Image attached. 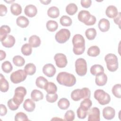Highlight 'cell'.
I'll list each match as a JSON object with an SVG mask.
<instances>
[{"label": "cell", "mask_w": 121, "mask_h": 121, "mask_svg": "<svg viewBox=\"0 0 121 121\" xmlns=\"http://www.w3.org/2000/svg\"><path fill=\"white\" fill-rule=\"evenodd\" d=\"M56 80L59 84L69 87L73 86L76 83L74 75L66 72H60L56 77Z\"/></svg>", "instance_id": "1"}, {"label": "cell", "mask_w": 121, "mask_h": 121, "mask_svg": "<svg viewBox=\"0 0 121 121\" xmlns=\"http://www.w3.org/2000/svg\"><path fill=\"white\" fill-rule=\"evenodd\" d=\"M72 42L74 53L78 55L83 54L85 50V40L84 37L80 34H76L73 37Z\"/></svg>", "instance_id": "2"}, {"label": "cell", "mask_w": 121, "mask_h": 121, "mask_svg": "<svg viewBox=\"0 0 121 121\" xmlns=\"http://www.w3.org/2000/svg\"><path fill=\"white\" fill-rule=\"evenodd\" d=\"M90 91L88 88L84 87L82 89H76L71 93V98L75 101H78L81 99L89 98Z\"/></svg>", "instance_id": "3"}, {"label": "cell", "mask_w": 121, "mask_h": 121, "mask_svg": "<svg viewBox=\"0 0 121 121\" xmlns=\"http://www.w3.org/2000/svg\"><path fill=\"white\" fill-rule=\"evenodd\" d=\"M107 68L111 72L115 71L118 68L117 57L114 54L108 53L104 57Z\"/></svg>", "instance_id": "4"}, {"label": "cell", "mask_w": 121, "mask_h": 121, "mask_svg": "<svg viewBox=\"0 0 121 121\" xmlns=\"http://www.w3.org/2000/svg\"><path fill=\"white\" fill-rule=\"evenodd\" d=\"M94 97L101 105L108 104L111 101L110 95L102 89H97L94 92Z\"/></svg>", "instance_id": "5"}, {"label": "cell", "mask_w": 121, "mask_h": 121, "mask_svg": "<svg viewBox=\"0 0 121 121\" xmlns=\"http://www.w3.org/2000/svg\"><path fill=\"white\" fill-rule=\"evenodd\" d=\"M75 70L79 76H85L87 72V63L83 58H78L75 62Z\"/></svg>", "instance_id": "6"}, {"label": "cell", "mask_w": 121, "mask_h": 121, "mask_svg": "<svg viewBox=\"0 0 121 121\" xmlns=\"http://www.w3.org/2000/svg\"><path fill=\"white\" fill-rule=\"evenodd\" d=\"M26 94V89L23 86L17 87L14 92V95L12 99L13 101L18 105H20L24 100V98Z\"/></svg>", "instance_id": "7"}, {"label": "cell", "mask_w": 121, "mask_h": 121, "mask_svg": "<svg viewBox=\"0 0 121 121\" xmlns=\"http://www.w3.org/2000/svg\"><path fill=\"white\" fill-rule=\"evenodd\" d=\"M27 74L23 69H18L10 75V80L14 84H18L24 81L26 78Z\"/></svg>", "instance_id": "8"}, {"label": "cell", "mask_w": 121, "mask_h": 121, "mask_svg": "<svg viewBox=\"0 0 121 121\" xmlns=\"http://www.w3.org/2000/svg\"><path fill=\"white\" fill-rule=\"evenodd\" d=\"M70 36V32L66 28H62L59 30L55 35V38L56 41L60 43H66Z\"/></svg>", "instance_id": "9"}, {"label": "cell", "mask_w": 121, "mask_h": 121, "mask_svg": "<svg viewBox=\"0 0 121 121\" xmlns=\"http://www.w3.org/2000/svg\"><path fill=\"white\" fill-rule=\"evenodd\" d=\"M54 60L56 66L60 68L65 67L68 63L67 57L63 53L56 54L54 56Z\"/></svg>", "instance_id": "10"}, {"label": "cell", "mask_w": 121, "mask_h": 121, "mask_svg": "<svg viewBox=\"0 0 121 121\" xmlns=\"http://www.w3.org/2000/svg\"><path fill=\"white\" fill-rule=\"evenodd\" d=\"M88 121H99L100 120V112L97 107H93L90 108L88 111Z\"/></svg>", "instance_id": "11"}, {"label": "cell", "mask_w": 121, "mask_h": 121, "mask_svg": "<svg viewBox=\"0 0 121 121\" xmlns=\"http://www.w3.org/2000/svg\"><path fill=\"white\" fill-rule=\"evenodd\" d=\"M56 68L51 63H47L44 65L43 68V72L48 77H52L56 73Z\"/></svg>", "instance_id": "12"}, {"label": "cell", "mask_w": 121, "mask_h": 121, "mask_svg": "<svg viewBox=\"0 0 121 121\" xmlns=\"http://www.w3.org/2000/svg\"><path fill=\"white\" fill-rule=\"evenodd\" d=\"M115 115V110L112 107L106 106L103 110V116L105 119L112 120L114 117Z\"/></svg>", "instance_id": "13"}, {"label": "cell", "mask_w": 121, "mask_h": 121, "mask_svg": "<svg viewBox=\"0 0 121 121\" xmlns=\"http://www.w3.org/2000/svg\"><path fill=\"white\" fill-rule=\"evenodd\" d=\"M91 15L88 11L85 10H82L78 14V19L81 22L84 23L85 25L89 20Z\"/></svg>", "instance_id": "14"}, {"label": "cell", "mask_w": 121, "mask_h": 121, "mask_svg": "<svg viewBox=\"0 0 121 121\" xmlns=\"http://www.w3.org/2000/svg\"><path fill=\"white\" fill-rule=\"evenodd\" d=\"M24 12L26 15L30 17H35L37 12V9L36 7L32 4H29L26 6Z\"/></svg>", "instance_id": "15"}, {"label": "cell", "mask_w": 121, "mask_h": 121, "mask_svg": "<svg viewBox=\"0 0 121 121\" xmlns=\"http://www.w3.org/2000/svg\"><path fill=\"white\" fill-rule=\"evenodd\" d=\"M15 37L11 35H8L4 39L1 41L2 45L6 48L13 47L15 43Z\"/></svg>", "instance_id": "16"}, {"label": "cell", "mask_w": 121, "mask_h": 121, "mask_svg": "<svg viewBox=\"0 0 121 121\" xmlns=\"http://www.w3.org/2000/svg\"><path fill=\"white\" fill-rule=\"evenodd\" d=\"M98 28L102 32H105L110 29V24L109 20L105 18H102L100 20L98 24Z\"/></svg>", "instance_id": "17"}, {"label": "cell", "mask_w": 121, "mask_h": 121, "mask_svg": "<svg viewBox=\"0 0 121 121\" xmlns=\"http://www.w3.org/2000/svg\"><path fill=\"white\" fill-rule=\"evenodd\" d=\"M118 11L117 8L113 5L109 6L106 9V15L109 18H114L118 14Z\"/></svg>", "instance_id": "18"}, {"label": "cell", "mask_w": 121, "mask_h": 121, "mask_svg": "<svg viewBox=\"0 0 121 121\" xmlns=\"http://www.w3.org/2000/svg\"><path fill=\"white\" fill-rule=\"evenodd\" d=\"M23 108L28 112H32L34 111L35 108V104L30 99H26L23 104Z\"/></svg>", "instance_id": "19"}, {"label": "cell", "mask_w": 121, "mask_h": 121, "mask_svg": "<svg viewBox=\"0 0 121 121\" xmlns=\"http://www.w3.org/2000/svg\"><path fill=\"white\" fill-rule=\"evenodd\" d=\"M90 73L94 76H97L104 73V67L101 65L95 64L90 68Z\"/></svg>", "instance_id": "20"}, {"label": "cell", "mask_w": 121, "mask_h": 121, "mask_svg": "<svg viewBox=\"0 0 121 121\" xmlns=\"http://www.w3.org/2000/svg\"><path fill=\"white\" fill-rule=\"evenodd\" d=\"M107 81V77L106 75L103 73L100 75L96 76L95 82L98 86H103L105 85Z\"/></svg>", "instance_id": "21"}, {"label": "cell", "mask_w": 121, "mask_h": 121, "mask_svg": "<svg viewBox=\"0 0 121 121\" xmlns=\"http://www.w3.org/2000/svg\"><path fill=\"white\" fill-rule=\"evenodd\" d=\"M0 89L2 92H6L9 89V84L2 74H0Z\"/></svg>", "instance_id": "22"}, {"label": "cell", "mask_w": 121, "mask_h": 121, "mask_svg": "<svg viewBox=\"0 0 121 121\" xmlns=\"http://www.w3.org/2000/svg\"><path fill=\"white\" fill-rule=\"evenodd\" d=\"M16 23L19 27L21 28H26L28 26L29 21L27 18L25 16H21L17 18Z\"/></svg>", "instance_id": "23"}, {"label": "cell", "mask_w": 121, "mask_h": 121, "mask_svg": "<svg viewBox=\"0 0 121 121\" xmlns=\"http://www.w3.org/2000/svg\"><path fill=\"white\" fill-rule=\"evenodd\" d=\"M29 44L32 47L36 48L39 47L41 44V40L39 36L36 35H33L30 36L28 40Z\"/></svg>", "instance_id": "24"}, {"label": "cell", "mask_w": 121, "mask_h": 121, "mask_svg": "<svg viewBox=\"0 0 121 121\" xmlns=\"http://www.w3.org/2000/svg\"><path fill=\"white\" fill-rule=\"evenodd\" d=\"M48 16L52 18L58 17L60 15L59 9L55 6H52L49 8L47 10Z\"/></svg>", "instance_id": "25"}, {"label": "cell", "mask_w": 121, "mask_h": 121, "mask_svg": "<svg viewBox=\"0 0 121 121\" xmlns=\"http://www.w3.org/2000/svg\"><path fill=\"white\" fill-rule=\"evenodd\" d=\"M31 97L33 101L37 102L43 98V95L40 90L34 89L31 93Z\"/></svg>", "instance_id": "26"}, {"label": "cell", "mask_w": 121, "mask_h": 121, "mask_svg": "<svg viewBox=\"0 0 121 121\" xmlns=\"http://www.w3.org/2000/svg\"><path fill=\"white\" fill-rule=\"evenodd\" d=\"M11 13L15 16H18L22 12L21 6L17 3H13L10 6Z\"/></svg>", "instance_id": "27"}, {"label": "cell", "mask_w": 121, "mask_h": 121, "mask_svg": "<svg viewBox=\"0 0 121 121\" xmlns=\"http://www.w3.org/2000/svg\"><path fill=\"white\" fill-rule=\"evenodd\" d=\"M44 89L47 94H55L57 91V87L56 85L52 82H48Z\"/></svg>", "instance_id": "28"}, {"label": "cell", "mask_w": 121, "mask_h": 121, "mask_svg": "<svg viewBox=\"0 0 121 121\" xmlns=\"http://www.w3.org/2000/svg\"><path fill=\"white\" fill-rule=\"evenodd\" d=\"M36 67L32 63H29L26 65L24 67V71L27 75H33L36 72Z\"/></svg>", "instance_id": "29"}, {"label": "cell", "mask_w": 121, "mask_h": 121, "mask_svg": "<svg viewBox=\"0 0 121 121\" xmlns=\"http://www.w3.org/2000/svg\"><path fill=\"white\" fill-rule=\"evenodd\" d=\"M10 28L7 25H3L0 28V41L4 39L10 32Z\"/></svg>", "instance_id": "30"}, {"label": "cell", "mask_w": 121, "mask_h": 121, "mask_svg": "<svg viewBox=\"0 0 121 121\" xmlns=\"http://www.w3.org/2000/svg\"><path fill=\"white\" fill-rule=\"evenodd\" d=\"M100 49L97 46H92L88 48L87 54L91 57H96L100 54Z\"/></svg>", "instance_id": "31"}, {"label": "cell", "mask_w": 121, "mask_h": 121, "mask_svg": "<svg viewBox=\"0 0 121 121\" xmlns=\"http://www.w3.org/2000/svg\"><path fill=\"white\" fill-rule=\"evenodd\" d=\"M78 7L76 4L74 3L69 4L66 7V11L69 15H74L78 11Z\"/></svg>", "instance_id": "32"}, {"label": "cell", "mask_w": 121, "mask_h": 121, "mask_svg": "<svg viewBox=\"0 0 121 121\" xmlns=\"http://www.w3.org/2000/svg\"><path fill=\"white\" fill-rule=\"evenodd\" d=\"M47 83V79L43 76H40L38 77L35 81L36 86L38 87L41 89H44Z\"/></svg>", "instance_id": "33"}, {"label": "cell", "mask_w": 121, "mask_h": 121, "mask_svg": "<svg viewBox=\"0 0 121 121\" xmlns=\"http://www.w3.org/2000/svg\"><path fill=\"white\" fill-rule=\"evenodd\" d=\"M46 26L49 31L54 32L58 29V24L56 21L54 20H50L47 22Z\"/></svg>", "instance_id": "34"}, {"label": "cell", "mask_w": 121, "mask_h": 121, "mask_svg": "<svg viewBox=\"0 0 121 121\" xmlns=\"http://www.w3.org/2000/svg\"><path fill=\"white\" fill-rule=\"evenodd\" d=\"M58 107L61 110H66L68 109L70 105L69 101L66 98H60L58 102Z\"/></svg>", "instance_id": "35"}, {"label": "cell", "mask_w": 121, "mask_h": 121, "mask_svg": "<svg viewBox=\"0 0 121 121\" xmlns=\"http://www.w3.org/2000/svg\"><path fill=\"white\" fill-rule=\"evenodd\" d=\"M85 35L88 40H94L96 35V30L94 28H88L86 30L85 32Z\"/></svg>", "instance_id": "36"}, {"label": "cell", "mask_w": 121, "mask_h": 121, "mask_svg": "<svg viewBox=\"0 0 121 121\" xmlns=\"http://www.w3.org/2000/svg\"><path fill=\"white\" fill-rule=\"evenodd\" d=\"M60 24L64 26H69L71 25L72 21L71 18L67 16H63L60 19Z\"/></svg>", "instance_id": "37"}, {"label": "cell", "mask_w": 121, "mask_h": 121, "mask_svg": "<svg viewBox=\"0 0 121 121\" xmlns=\"http://www.w3.org/2000/svg\"><path fill=\"white\" fill-rule=\"evenodd\" d=\"M13 62L17 66H23L25 63V60L23 57L20 55L15 56L13 58Z\"/></svg>", "instance_id": "38"}, {"label": "cell", "mask_w": 121, "mask_h": 121, "mask_svg": "<svg viewBox=\"0 0 121 121\" xmlns=\"http://www.w3.org/2000/svg\"><path fill=\"white\" fill-rule=\"evenodd\" d=\"M21 52L25 56H29L32 52V46L29 43H25L21 47Z\"/></svg>", "instance_id": "39"}, {"label": "cell", "mask_w": 121, "mask_h": 121, "mask_svg": "<svg viewBox=\"0 0 121 121\" xmlns=\"http://www.w3.org/2000/svg\"><path fill=\"white\" fill-rule=\"evenodd\" d=\"M92 105V102L89 98H85L80 104V107L85 110L88 111Z\"/></svg>", "instance_id": "40"}, {"label": "cell", "mask_w": 121, "mask_h": 121, "mask_svg": "<svg viewBox=\"0 0 121 121\" xmlns=\"http://www.w3.org/2000/svg\"><path fill=\"white\" fill-rule=\"evenodd\" d=\"M2 70L6 73H10L13 69V66L9 61H5L2 63Z\"/></svg>", "instance_id": "41"}, {"label": "cell", "mask_w": 121, "mask_h": 121, "mask_svg": "<svg viewBox=\"0 0 121 121\" xmlns=\"http://www.w3.org/2000/svg\"><path fill=\"white\" fill-rule=\"evenodd\" d=\"M121 85L117 84L115 85L112 88V93L116 97L120 98L121 97Z\"/></svg>", "instance_id": "42"}, {"label": "cell", "mask_w": 121, "mask_h": 121, "mask_svg": "<svg viewBox=\"0 0 121 121\" xmlns=\"http://www.w3.org/2000/svg\"><path fill=\"white\" fill-rule=\"evenodd\" d=\"M88 111L84 110L81 107H79L77 111V113L78 117L81 119H85L87 114Z\"/></svg>", "instance_id": "43"}, {"label": "cell", "mask_w": 121, "mask_h": 121, "mask_svg": "<svg viewBox=\"0 0 121 121\" xmlns=\"http://www.w3.org/2000/svg\"><path fill=\"white\" fill-rule=\"evenodd\" d=\"M15 121H29L27 116L23 112H17L14 118Z\"/></svg>", "instance_id": "44"}, {"label": "cell", "mask_w": 121, "mask_h": 121, "mask_svg": "<svg viewBox=\"0 0 121 121\" xmlns=\"http://www.w3.org/2000/svg\"><path fill=\"white\" fill-rule=\"evenodd\" d=\"M58 95L55 94H47L46 95V101L49 103H53L55 102L58 99Z\"/></svg>", "instance_id": "45"}, {"label": "cell", "mask_w": 121, "mask_h": 121, "mask_svg": "<svg viewBox=\"0 0 121 121\" xmlns=\"http://www.w3.org/2000/svg\"><path fill=\"white\" fill-rule=\"evenodd\" d=\"M64 118L66 121H72L75 119V113L72 110L67 111L65 115Z\"/></svg>", "instance_id": "46"}, {"label": "cell", "mask_w": 121, "mask_h": 121, "mask_svg": "<svg viewBox=\"0 0 121 121\" xmlns=\"http://www.w3.org/2000/svg\"><path fill=\"white\" fill-rule=\"evenodd\" d=\"M7 105L9 108V109L11 110V111H15L16 110H17L18 107H19V105H17L13 100L12 98L9 99L8 103H7Z\"/></svg>", "instance_id": "47"}, {"label": "cell", "mask_w": 121, "mask_h": 121, "mask_svg": "<svg viewBox=\"0 0 121 121\" xmlns=\"http://www.w3.org/2000/svg\"><path fill=\"white\" fill-rule=\"evenodd\" d=\"M81 6L85 8H88L92 3L91 0H81L80 1Z\"/></svg>", "instance_id": "48"}, {"label": "cell", "mask_w": 121, "mask_h": 121, "mask_svg": "<svg viewBox=\"0 0 121 121\" xmlns=\"http://www.w3.org/2000/svg\"><path fill=\"white\" fill-rule=\"evenodd\" d=\"M7 13V8L6 6L3 4L0 5V16L1 17L5 16Z\"/></svg>", "instance_id": "49"}, {"label": "cell", "mask_w": 121, "mask_h": 121, "mask_svg": "<svg viewBox=\"0 0 121 121\" xmlns=\"http://www.w3.org/2000/svg\"><path fill=\"white\" fill-rule=\"evenodd\" d=\"M96 21V17L94 16L91 15L89 20L87 22V23L86 24V26H92V25H94Z\"/></svg>", "instance_id": "50"}, {"label": "cell", "mask_w": 121, "mask_h": 121, "mask_svg": "<svg viewBox=\"0 0 121 121\" xmlns=\"http://www.w3.org/2000/svg\"><path fill=\"white\" fill-rule=\"evenodd\" d=\"M0 116H4L7 113V109L5 105L3 104H0Z\"/></svg>", "instance_id": "51"}, {"label": "cell", "mask_w": 121, "mask_h": 121, "mask_svg": "<svg viewBox=\"0 0 121 121\" xmlns=\"http://www.w3.org/2000/svg\"><path fill=\"white\" fill-rule=\"evenodd\" d=\"M113 20H114V23L118 25L119 27H120V26H121V25H120V24H121V13L120 12H119L118 13V15L115 17L114 18Z\"/></svg>", "instance_id": "52"}, {"label": "cell", "mask_w": 121, "mask_h": 121, "mask_svg": "<svg viewBox=\"0 0 121 121\" xmlns=\"http://www.w3.org/2000/svg\"><path fill=\"white\" fill-rule=\"evenodd\" d=\"M6 56V54L5 51L2 50H0V60H4Z\"/></svg>", "instance_id": "53"}, {"label": "cell", "mask_w": 121, "mask_h": 121, "mask_svg": "<svg viewBox=\"0 0 121 121\" xmlns=\"http://www.w3.org/2000/svg\"><path fill=\"white\" fill-rule=\"evenodd\" d=\"M40 1L44 5H48L51 2V0H45H45H40Z\"/></svg>", "instance_id": "54"}, {"label": "cell", "mask_w": 121, "mask_h": 121, "mask_svg": "<svg viewBox=\"0 0 121 121\" xmlns=\"http://www.w3.org/2000/svg\"><path fill=\"white\" fill-rule=\"evenodd\" d=\"M6 2H8V3H9V2H14V0H12V1H5Z\"/></svg>", "instance_id": "55"}]
</instances>
